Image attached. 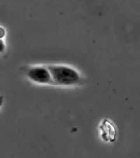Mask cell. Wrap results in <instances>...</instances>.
Masks as SVG:
<instances>
[{"label":"cell","mask_w":140,"mask_h":158,"mask_svg":"<svg viewBox=\"0 0 140 158\" xmlns=\"http://www.w3.org/2000/svg\"><path fill=\"white\" fill-rule=\"evenodd\" d=\"M50 73L53 85L73 86L78 85L81 76L75 69L66 65L52 64L47 66Z\"/></svg>","instance_id":"6da1fadb"},{"label":"cell","mask_w":140,"mask_h":158,"mask_svg":"<svg viewBox=\"0 0 140 158\" xmlns=\"http://www.w3.org/2000/svg\"><path fill=\"white\" fill-rule=\"evenodd\" d=\"M6 49V44L3 40H0V53H3Z\"/></svg>","instance_id":"3957f363"},{"label":"cell","mask_w":140,"mask_h":158,"mask_svg":"<svg viewBox=\"0 0 140 158\" xmlns=\"http://www.w3.org/2000/svg\"><path fill=\"white\" fill-rule=\"evenodd\" d=\"M26 75L30 80L39 85H52L53 80L47 66H35L29 68Z\"/></svg>","instance_id":"7a4b0ae2"},{"label":"cell","mask_w":140,"mask_h":158,"mask_svg":"<svg viewBox=\"0 0 140 158\" xmlns=\"http://www.w3.org/2000/svg\"><path fill=\"white\" fill-rule=\"evenodd\" d=\"M6 30L2 27H0V40H3L6 36Z\"/></svg>","instance_id":"277c9868"},{"label":"cell","mask_w":140,"mask_h":158,"mask_svg":"<svg viewBox=\"0 0 140 158\" xmlns=\"http://www.w3.org/2000/svg\"><path fill=\"white\" fill-rule=\"evenodd\" d=\"M4 102V97L2 96H0V108L2 106Z\"/></svg>","instance_id":"5b68a950"}]
</instances>
